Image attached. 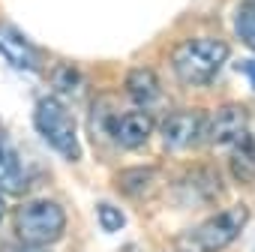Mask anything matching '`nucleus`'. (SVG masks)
<instances>
[{
	"label": "nucleus",
	"mask_w": 255,
	"mask_h": 252,
	"mask_svg": "<svg viewBox=\"0 0 255 252\" xmlns=\"http://www.w3.org/2000/svg\"><path fill=\"white\" fill-rule=\"evenodd\" d=\"M228 60V42L213 36L183 39L171 51V69L183 84H207Z\"/></svg>",
	"instance_id": "f257e3e1"
},
{
	"label": "nucleus",
	"mask_w": 255,
	"mask_h": 252,
	"mask_svg": "<svg viewBox=\"0 0 255 252\" xmlns=\"http://www.w3.org/2000/svg\"><path fill=\"white\" fill-rule=\"evenodd\" d=\"M66 231V213L51 198H30L15 210V237L21 246L45 249Z\"/></svg>",
	"instance_id": "f03ea898"
},
{
	"label": "nucleus",
	"mask_w": 255,
	"mask_h": 252,
	"mask_svg": "<svg viewBox=\"0 0 255 252\" xmlns=\"http://www.w3.org/2000/svg\"><path fill=\"white\" fill-rule=\"evenodd\" d=\"M33 120H36V132L45 138V144H48L57 156H63V159H69V162H75V159L81 156L75 120H72L69 108H66L60 99H54V96L39 99V102H36V111H33Z\"/></svg>",
	"instance_id": "7ed1b4c3"
},
{
	"label": "nucleus",
	"mask_w": 255,
	"mask_h": 252,
	"mask_svg": "<svg viewBox=\"0 0 255 252\" xmlns=\"http://www.w3.org/2000/svg\"><path fill=\"white\" fill-rule=\"evenodd\" d=\"M249 210L246 207H228L198 225H192L189 231L180 234V246L186 252H219L228 243H234V237L243 231Z\"/></svg>",
	"instance_id": "20e7f679"
},
{
	"label": "nucleus",
	"mask_w": 255,
	"mask_h": 252,
	"mask_svg": "<svg viewBox=\"0 0 255 252\" xmlns=\"http://www.w3.org/2000/svg\"><path fill=\"white\" fill-rule=\"evenodd\" d=\"M159 135H162V144L165 150L171 153H180V150H189L195 147L201 138H207V114L201 111H171L162 123H159Z\"/></svg>",
	"instance_id": "39448f33"
},
{
	"label": "nucleus",
	"mask_w": 255,
	"mask_h": 252,
	"mask_svg": "<svg viewBox=\"0 0 255 252\" xmlns=\"http://www.w3.org/2000/svg\"><path fill=\"white\" fill-rule=\"evenodd\" d=\"M249 126V114L243 105H222L207 117V141L213 147H231Z\"/></svg>",
	"instance_id": "423d86ee"
},
{
	"label": "nucleus",
	"mask_w": 255,
	"mask_h": 252,
	"mask_svg": "<svg viewBox=\"0 0 255 252\" xmlns=\"http://www.w3.org/2000/svg\"><path fill=\"white\" fill-rule=\"evenodd\" d=\"M108 132L114 138V144H120L123 150H135L141 147L150 135H153V120L147 111L135 108V111H123L114 120H108Z\"/></svg>",
	"instance_id": "0eeeda50"
},
{
	"label": "nucleus",
	"mask_w": 255,
	"mask_h": 252,
	"mask_svg": "<svg viewBox=\"0 0 255 252\" xmlns=\"http://www.w3.org/2000/svg\"><path fill=\"white\" fill-rule=\"evenodd\" d=\"M0 54L15 69H39V51L33 48V42L6 21H0Z\"/></svg>",
	"instance_id": "6e6552de"
},
{
	"label": "nucleus",
	"mask_w": 255,
	"mask_h": 252,
	"mask_svg": "<svg viewBox=\"0 0 255 252\" xmlns=\"http://www.w3.org/2000/svg\"><path fill=\"white\" fill-rule=\"evenodd\" d=\"M123 87L141 111L156 108L162 102V84H159L156 72H150V69H129L123 78Z\"/></svg>",
	"instance_id": "1a4fd4ad"
},
{
	"label": "nucleus",
	"mask_w": 255,
	"mask_h": 252,
	"mask_svg": "<svg viewBox=\"0 0 255 252\" xmlns=\"http://www.w3.org/2000/svg\"><path fill=\"white\" fill-rule=\"evenodd\" d=\"M24 189V165L21 156L15 150V144L9 141V135L0 129V192L3 195H15Z\"/></svg>",
	"instance_id": "9d476101"
},
{
	"label": "nucleus",
	"mask_w": 255,
	"mask_h": 252,
	"mask_svg": "<svg viewBox=\"0 0 255 252\" xmlns=\"http://www.w3.org/2000/svg\"><path fill=\"white\" fill-rule=\"evenodd\" d=\"M228 168L237 183H255V135L243 132L228 147Z\"/></svg>",
	"instance_id": "9b49d317"
},
{
	"label": "nucleus",
	"mask_w": 255,
	"mask_h": 252,
	"mask_svg": "<svg viewBox=\"0 0 255 252\" xmlns=\"http://www.w3.org/2000/svg\"><path fill=\"white\" fill-rule=\"evenodd\" d=\"M153 174H156V171L147 168V165H141V168H126V171L117 174V189H120L123 195H129V198H138V195H144V189L150 186Z\"/></svg>",
	"instance_id": "f8f14e48"
},
{
	"label": "nucleus",
	"mask_w": 255,
	"mask_h": 252,
	"mask_svg": "<svg viewBox=\"0 0 255 252\" xmlns=\"http://www.w3.org/2000/svg\"><path fill=\"white\" fill-rule=\"evenodd\" d=\"M234 33L249 51H255V6H240L234 12Z\"/></svg>",
	"instance_id": "ddd939ff"
},
{
	"label": "nucleus",
	"mask_w": 255,
	"mask_h": 252,
	"mask_svg": "<svg viewBox=\"0 0 255 252\" xmlns=\"http://www.w3.org/2000/svg\"><path fill=\"white\" fill-rule=\"evenodd\" d=\"M96 216H99V225H102L105 231H120V228L126 225V216H123L114 204H108V201L96 204Z\"/></svg>",
	"instance_id": "4468645a"
},
{
	"label": "nucleus",
	"mask_w": 255,
	"mask_h": 252,
	"mask_svg": "<svg viewBox=\"0 0 255 252\" xmlns=\"http://www.w3.org/2000/svg\"><path fill=\"white\" fill-rule=\"evenodd\" d=\"M54 84H57L60 90H78V87L84 84V75H81L75 66H57V72H54Z\"/></svg>",
	"instance_id": "2eb2a0df"
},
{
	"label": "nucleus",
	"mask_w": 255,
	"mask_h": 252,
	"mask_svg": "<svg viewBox=\"0 0 255 252\" xmlns=\"http://www.w3.org/2000/svg\"><path fill=\"white\" fill-rule=\"evenodd\" d=\"M237 69H240V72H246V75H249V81H255V60H243V63H237Z\"/></svg>",
	"instance_id": "dca6fc26"
},
{
	"label": "nucleus",
	"mask_w": 255,
	"mask_h": 252,
	"mask_svg": "<svg viewBox=\"0 0 255 252\" xmlns=\"http://www.w3.org/2000/svg\"><path fill=\"white\" fill-rule=\"evenodd\" d=\"M0 252H48V249H36V246H6Z\"/></svg>",
	"instance_id": "f3484780"
},
{
	"label": "nucleus",
	"mask_w": 255,
	"mask_h": 252,
	"mask_svg": "<svg viewBox=\"0 0 255 252\" xmlns=\"http://www.w3.org/2000/svg\"><path fill=\"white\" fill-rule=\"evenodd\" d=\"M3 210H6V204H3V192H0V222H3Z\"/></svg>",
	"instance_id": "a211bd4d"
}]
</instances>
